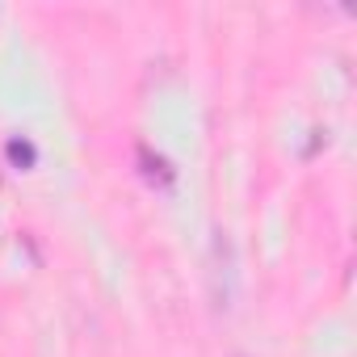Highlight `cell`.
Listing matches in <instances>:
<instances>
[{
	"label": "cell",
	"mask_w": 357,
	"mask_h": 357,
	"mask_svg": "<svg viewBox=\"0 0 357 357\" xmlns=\"http://www.w3.org/2000/svg\"><path fill=\"white\" fill-rule=\"evenodd\" d=\"M139 160H143V176L155 185H172V168H168V160L164 155H151V147H139Z\"/></svg>",
	"instance_id": "7a4b0ae2"
},
{
	"label": "cell",
	"mask_w": 357,
	"mask_h": 357,
	"mask_svg": "<svg viewBox=\"0 0 357 357\" xmlns=\"http://www.w3.org/2000/svg\"><path fill=\"white\" fill-rule=\"evenodd\" d=\"M5 151H9V160H13L17 168H30V164L38 160V151H34V143H30V139H9V143H5Z\"/></svg>",
	"instance_id": "3957f363"
},
{
	"label": "cell",
	"mask_w": 357,
	"mask_h": 357,
	"mask_svg": "<svg viewBox=\"0 0 357 357\" xmlns=\"http://www.w3.org/2000/svg\"><path fill=\"white\" fill-rule=\"evenodd\" d=\"M236 286H240L236 244H231V236L219 227V231L211 236V248H206V290H211V307H215V311H231Z\"/></svg>",
	"instance_id": "6da1fadb"
}]
</instances>
